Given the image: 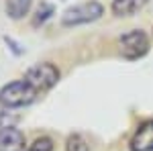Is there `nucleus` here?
<instances>
[{"mask_svg": "<svg viewBox=\"0 0 153 151\" xmlns=\"http://www.w3.org/2000/svg\"><path fill=\"white\" fill-rule=\"evenodd\" d=\"M51 14H53V6H49V4H43V6L37 10V16H35V21H33V25L45 23V21H47Z\"/></svg>", "mask_w": 153, "mask_h": 151, "instance_id": "obj_11", "label": "nucleus"}, {"mask_svg": "<svg viewBox=\"0 0 153 151\" xmlns=\"http://www.w3.org/2000/svg\"><path fill=\"white\" fill-rule=\"evenodd\" d=\"M37 96L39 94L25 80H16L0 88V104L6 106V108H19V106L31 104Z\"/></svg>", "mask_w": 153, "mask_h": 151, "instance_id": "obj_1", "label": "nucleus"}, {"mask_svg": "<svg viewBox=\"0 0 153 151\" xmlns=\"http://www.w3.org/2000/svg\"><path fill=\"white\" fill-rule=\"evenodd\" d=\"M33 0H6V12L10 19H23L31 10Z\"/></svg>", "mask_w": 153, "mask_h": 151, "instance_id": "obj_8", "label": "nucleus"}, {"mask_svg": "<svg viewBox=\"0 0 153 151\" xmlns=\"http://www.w3.org/2000/svg\"><path fill=\"white\" fill-rule=\"evenodd\" d=\"M37 94H43L51 90L55 84L59 82V70L53 65V63H37L31 70L25 74L23 78Z\"/></svg>", "mask_w": 153, "mask_h": 151, "instance_id": "obj_2", "label": "nucleus"}, {"mask_svg": "<svg viewBox=\"0 0 153 151\" xmlns=\"http://www.w3.org/2000/svg\"><path fill=\"white\" fill-rule=\"evenodd\" d=\"M0 151H25V135L14 127L0 129Z\"/></svg>", "mask_w": 153, "mask_h": 151, "instance_id": "obj_6", "label": "nucleus"}, {"mask_svg": "<svg viewBox=\"0 0 153 151\" xmlns=\"http://www.w3.org/2000/svg\"><path fill=\"white\" fill-rule=\"evenodd\" d=\"M104 12V6L96 0H88V2H82V4H76L63 12L61 16V23L65 27H76V25H86V23H94L102 16Z\"/></svg>", "mask_w": 153, "mask_h": 151, "instance_id": "obj_3", "label": "nucleus"}, {"mask_svg": "<svg viewBox=\"0 0 153 151\" xmlns=\"http://www.w3.org/2000/svg\"><path fill=\"white\" fill-rule=\"evenodd\" d=\"M118 47L123 57L127 59H139L149 51V37L145 35L143 31H129L118 39Z\"/></svg>", "mask_w": 153, "mask_h": 151, "instance_id": "obj_4", "label": "nucleus"}, {"mask_svg": "<svg viewBox=\"0 0 153 151\" xmlns=\"http://www.w3.org/2000/svg\"><path fill=\"white\" fill-rule=\"evenodd\" d=\"M27 151H53V141L49 137H39L33 141V145H29Z\"/></svg>", "mask_w": 153, "mask_h": 151, "instance_id": "obj_10", "label": "nucleus"}, {"mask_svg": "<svg viewBox=\"0 0 153 151\" xmlns=\"http://www.w3.org/2000/svg\"><path fill=\"white\" fill-rule=\"evenodd\" d=\"M149 0H112V12L117 16H131L139 12Z\"/></svg>", "mask_w": 153, "mask_h": 151, "instance_id": "obj_7", "label": "nucleus"}, {"mask_svg": "<svg viewBox=\"0 0 153 151\" xmlns=\"http://www.w3.org/2000/svg\"><path fill=\"white\" fill-rule=\"evenodd\" d=\"M65 151H90V145L88 141L84 139L82 135H70L68 137V143H65Z\"/></svg>", "mask_w": 153, "mask_h": 151, "instance_id": "obj_9", "label": "nucleus"}, {"mask_svg": "<svg viewBox=\"0 0 153 151\" xmlns=\"http://www.w3.org/2000/svg\"><path fill=\"white\" fill-rule=\"evenodd\" d=\"M131 151H153V121H145L139 125L129 143Z\"/></svg>", "mask_w": 153, "mask_h": 151, "instance_id": "obj_5", "label": "nucleus"}]
</instances>
